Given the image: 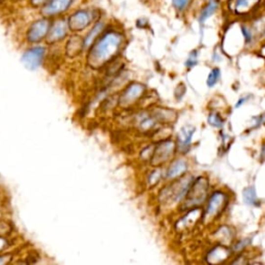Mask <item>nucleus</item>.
Returning a JSON list of instances; mask_svg holds the SVG:
<instances>
[{
  "label": "nucleus",
  "instance_id": "29",
  "mask_svg": "<svg viewBox=\"0 0 265 265\" xmlns=\"http://www.w3.org/2000/svg\"><path fill=\"white\" fill-rule=\"evenodd\" d=\"M50 0H29V4L34 8H42Z\"/></svg>",
  "mask_w": 265,
  "mask_h": 265
},
{
  "label": "nucleus",
  "instance_id": "17",
  "mask_svg": "<svg viewBox=\"0 0 265 265\" xmlns=\"http://www.w3.org/2000/svg\"><path fill=\"white\" fill-rule=\"evenodd\" d=\"M159 122L155 118L152 116V114H139L136 118V124L138 130H140L143 133H147L152 131L155 125Z\"/></svg>",
  "mask_w": 265,
  "mask_h": 265
},
{
  "label": "nucleus",
  "instance_id": "18",
  "mask_svg": "<svg viewBox=\"0 0 265 265\" xmlns=\"http://www.w3.org/2000/svg\"><path fill=\"white\" fill-rule=\"evenodd\" d=\"M152 116L160 123H171L176 120V112L167 108H155L152 111Z\"/></svg>",
  "mask_w": 265,
  "mask_h": 265
},
{
  "label": "nucleus",
  "instance_id": "16",
  "mask_svg": "<svg viewBox=\"0 0 265 265\" xmlns=\"http://www.w3.org/2000/svg\"><path fill=\"white\" fill-rule=\"evenodd\" d=\"M84 50V41L78 35H72L67 43L66 52L69 57H77Z\"/></svg>",
  "mask_w": 265,
  "mask_h": 265
},
{
  "label": "nucleus",
  "instance_id": "3",
  "mask_svg": "<svg viewBox=\"0 0 265 265\" xmlns=\"http://www.w3.org/2000/svg\"><path fill=\"white\" fill-rule=\"evenodd\" d=\"M208 193V180L206 177L201 176L193 181L189 193L185 198V202L182 204L184 209L195 208L202 205L207 198Z\"/></svg>",
  "mask_w": 265,
  "mask_h": 265
},
{
  "label": "nucleus",
  "instance_id": "22",
  "mask_svg": "<svg viewBox=\"0 0 265 265\" xmlns=\"http://www.w3.org/2000/svg\"><path fill=\"white\" fill-rule=\"evenodd\" d=\"M221 78V71L218 70L217 68L216 69H213L212 71H210L209 72V75L206 79V84L208 87H214L217 82L218 80H220Z\"/></svg>",
  "mask_w": 265,
  "mask_h": 265
},
{
  "label": "nucleus",
  "instance_id": "15",
  "mask_svg": "<svg viewBox=\"0 0 265 265\" xmlns=\"http://www.w3.org/2000/svg\"><path fill=\"white\" fill-rule=\"evenodd\" d=\"M230 257V251L225 246L217 245L215 246L213 250H210L206 256V260L208 263L217 264L224 262L226 259Z\"/></svg>",
  "mask_w": 265,
  "mask_h": 265
},
{
  "label": "nucleus",
  "instance_id": "7",
  "mask_svg": "<svg viewBox=\"0 0 265 265\" xmlns=\"http://www.w3.org/2000/svg\"><path fill=\"white\" fill-rule=\"evenodd\" d=\"M177 148L176 143L172 140H163L161 141L153 149L152 157L150 160L151 165L154 167H160L167 163L175 152Z\"/></svg>",
  "mask_w": 265,
  "mask_h": 265
},
{
  "label": "nucleus",
  "instance_id": "33",
  "mask_svg": "<svg viewBox=\"0 0 265 265\" xmlns=\"http://www.w3.org/2000/svg\"><path fill=\"white\" fill-rule=\"evenodd\" d=\"M11 259H12L11 255H2V256H0V265L10 263L11 262Z\"/></svg>",
  "mask_w": 265,
  "mask_h": 265
},
{
  "label": "nucleus",
  "instance_id": "36",
  "mask_svg": "<svg viewBox=\"0 0 265 265\" xmlns=\"http://www.w3.org/2000/svg\"><path fill=\"white\" fill-rule=\"evenodd\" d=\"M263 35H265V30H264V31H263Z\"/></svg>",
  "mask_w": 265,
  "mask_h": 265
},
{
  "label": "nucleus",
  "instance_id": "35",
  "mask_svg": "<svg viewBox=\"0 0 265 265\" xmlns=\"http://www.w3.org/2000/svg\"><path fill=\"white\" fill-rule=\"evenodd\" d=\"M261 158L265 159V144H263L262 149H261Z\"/></svg>",
  "mask_w": 265,
  "mask_h": 265
},
{
  "label": "nucleus",
  "instance_id": "2",
  "mask_svg": "<svg viewBox=\"0 0 265 265\" xmlns=\"http://www.w3.org/2000/svg\"><path fill=\"white\" fill-rule=\"evenodd\" d=\"M193 176L186 175L184 177H179L178 180H176L173 184L167 186L161 192L160 200L162 202H173L177 203L180 201L185 200L187 197L189 190L193 184Z\"/></svg>",
  "mask_w": 265,
  "mask_h": 265
},
{
  "label": "nucleus",
  "instance_id": "4",
  "mask_svg": "<svg viewBox=\"0 0 265 265\" xmlns=\"http://www.w3.org/2000/svg\"><path fill=\"white\" fill-rule=\"evenodd\" d=\"M96 10H89V8H79L72 13L67 18L70 31L77 33L87 29L91 24L96 22Z\"/></svg>",
  "mask_w": 265,
  "mask_h": 265
},
{
  "label": "nucleus",
  "instance_id": "25",
  "mask_svg": "<svg viewBox=\"0 0 265 265\" xmlns=\"http://www.w3.org/2000/svg\"><path fill=\"white\" fill-rule=\"evenodd\" d=\"M251 243V239H244V240H241L240 241H237L234 245H233V252H236V253H240L241 251H243L246 246H249Z\"/></svg>",
  "mask_w": 265,
  "mask_h": 265
},
{
  "label": "nucleus",
  "instance_id": "5",
  "mask_svg": "<svg viewBox=\"0 0 265 265\" xmlns=\"http://www.w3.org/2000/svg\"><path fill=\"white\" fill-rule=\"evenodd\" d=\"M52 21L50 18L42 17L40 19L33 21L26 31V40L30 44H38L47 39Z\"/></svg>",
  "mask_w": 265,
  "mask_h": 265
},
{
  "label": "nucleus",
  "instance_id": "32",
  "mask_svg": "<svg viewBox=\"0 0 265 265\" xmlns=\"http://www.w3.org/2000/svg\"><path fill=\"white\" fill-rule=\"evenodd\" d=\"M253 120H254V125H253V127H254V129H255V127H258V126H260L262 123H263V121H264V117L263 116H257V117H253Z\"/></svg>",
  "mask_w": 265,
  "mask_h": 265
},
{
  "label": "nucleus",
  "instance_id": "11",
  "mask_svg": "<svg viewBox=\"0 0 265 265\" xmlns=\"http://www.w3.org/2000/svg\"><path fill=\"white\" fill-rule=\"evenodd\" d=\"M69 31L70 28L68 24V19L62 17L56 18L55 21L52 22L49 34L46 41H47L48 44L59 43L67 38Z\"/></svg>",
  "mask_w": 265,
  "mask_h": 265
},
{
  "label": "nucleus",
  "instance_id": "26",
  "mask_svg": "<svg viewBox=\"0 0 265 265\" xmlns=\"http://www.w3.org/2000/svg\"><path fill=\"white\" fill-rule=\"evenodd\" d=\"M197 63H198V53L197 51H193L190 54V56L186 62V66L188 69H192L194 68Z\"/></svg>",
  "mask_w": 265,
  "mask_h": 265
},
{
  "label": "nucleus",
  "instance_id": "1",
  "mask_svg": "<svg viewBox=\"0 0 265 265\" xmlns=\"http://www.w3.org/2000/svg\"><path fill=\"white\" fill-rule=\"evenodd\" d=\"M124 43V35L115 29H106L88 49L87 65L100 69L118 55Z\"/></svg>",
  "mask_w": 265,
  "mask_h": 265
},
{
  "label": "nucleus",
  "instance_id": "31",
  "mask_svg": "<svg viewBox=\"0 0 265 265\" xmlns=\"http://www.w3.org/2000/svg\"><path fill=\"white\" fill-rule=\"evenodd\" d=\"M10 246V242L3 236H0V253L6 250Z\"/></svg>",
  "mask_w": 265,
  "mask_h": 265
},
{
  "label": "nucleus",
  "instance_id": "30",
  "mask_svg": "<svg viewBox=\"0 0 265 265\" xmlns=\"http://www.w3.org/2000/svg\"><path fill=\"white\" fill-rule=\"evenodd\" d=\"M241 30H242V34L244 36L245 43H251L252 42V39H253V34H252L251 30L248 29V28H245V27H242Z\"/></svg>",
  "mask_w": 265,
  "mask_h": 265
},
{
  "label": "nucleus",
  "instance_id": "14",
  "mask_svg": "<svg viewBox=\"0 0 265 265\" xmlns=\"http://www.w3.org/2000/svg\"><path fill=\"white\" fill-rule=\"evenodd\" d=\"M188 171V163L187 161L179 159L173 162L169 166L167 172H166V177L168 179H177L185 175V173Z\"/></svg>",
  "mask_w": 265,
  "mask_h": 265
},
{
  "label": "nucleus",
  "instance_id": "27",
  "mask_svg": "<svg viewBox=\"0 0 265 265\" xmlns=\"http://www.w3.org/2000/svg\"><path fill=\"white\" fill-rule=\"evenodd\" d=\"M191 0H172V3L174 7L178 11H184L185 8L188 6L189 2Z\"/></svg>",
  "mask_w": 265,
  "mask_h": 265
},
{
  "label": "nucleus",
  "instance_id": "20",
  "mask_svg": "<svg viewBox=\"0 0 265 265\" xmlns=\"http://www.w3.org/2000/svg\"><path fill=\"white\" fill-rule=\"evenodd\" d=\"M217 7V2L216 1V0L209 1L207 6L204 8L203 12L200 15V22H204L206 19H208V18L216 12Z\"/></svg>",
  "mask_w": 265,
  "mask_h": 265
},
{
  "label": "nucleus",
  "instance_id": "28",
  "mask_svg": "<svg viewBox=\"0 0 265 265\" xmlns=\"http://www.w3.org/2000/svg\"><path fill=\"white\" fill-rule=\"evenodd\" d=\"M153 149L154 147H152V146H148V147L144 148V150L141 152V158L145 160H151Z\"/></svg>",
  "mask_w": 265,
  "mask_h": 265
},
{
  "label": "nucleus",
  "instance_id": "19",
  "mask_svg": "<svg viewBox=\"0 0 265 265\" xmlns=\"http://www.w3.org/2000/svg\"><path fill=\"white\" fill-rule=\"evenodd\" d=\"M242 197L243 201L246 205L250 206H256L259 204V199L257 197V194H256V191L254 187H249L245 188L242 192Z\"/></svg>",
  "mask_w": 265,
  "mask_h": 265
},
{
  "label": "nucleus",
  "instance_id": "24",
  "mask_svg": "<svg viewBox=\"0 0 265 265\" xmlns=\"http://www.w3.org/2000/svg\"><path fill=\"white\" fill-rule=\"evenodd\" d=\"M162 176H163V172H162L161 169H154V170H152L149 173L148 178H147L148 185L150 187H153V186H155L157 184H159V181L161 180Z\"/></svg>",
  "mask_w": 265,
  "mask_h": 265
},
{
  "label": "nucleus",
  "instance_id": "34",
  "mask_svg": "<svg viewBox=\"0 0 265 265\" xmlns=\"http://www.w3.org/2000/svg\"><path fill=\"white\" fill-rule=\"evenodd\" d=\"M248 99H249V96H243V97H241L239 102H237L236 104V108H240V106H242L245 102H248Z\"/></svg>",
  "mask_w": 265,
  "mask_h": 265
},
{
  "label": "nucleus",
  "instance_id": "13",
  "mask_svg": "<svg viewBox=\"0 0 265 265\" xmlns=\"http://www.w3.org/2000/svg\"><path fill=\"white\" fill-rule=\"evenodd\" d=\"M107 29V25L106 22L103 20H96L93 26H91V28L89 29V31L87 32V34L85 35V38L83 39L84 41V49H89L93 44L99 38L100 35L103 34V32Z\"/></svg>",
  "mask_w": 265,
  "mask_h": 265
},
{
  "label": "nucleus",
  "instance_id": "21",
  "mask_svg": "<svg viewBox=\"0 0 265 265\" xmlns=\"http://www.w3.org/2000/svg\"><path fill=\"white\" fill-rule=\"evenodd\" d=\"M217 237L220 241H225V242H229L232 240V231L229 227H221L220 229L217 231Z\"/></svg>",
  "mask_w": 265,
  "mask_h": 265
},
{
  "label": "nucleus",
  "instance_id": "23",
  "mask_svg": "<svg viewBox=\"0 0 265 265\" xmlns=\"http://www.w3.org/2000/svg\"><path fill=\"white\" fill-rule=\"evenodd\" d=\"M207 120H208L209 124L212 126H214V127H216V129H222V127L224 126V123H225L223 118L216 112L210 113L208 115Z\"/></svg>",
  "mask_w": 265,
  "mask_h": 265
},
{
  "label": "nucleus",
  "instance_id": "9",
  "mask_svg": "<svg viewBox=\"0 0 265 265\" xmlns=\"http://www.w3.org/2000/svg\"><path fill=\"white\" fill-rule=\"evenodd\" d=\"M46 56V48L43 46H35V47L27 49L21 57L24 66L29 70H36L41 67Z\"/></svg>",
  "mask_w": 265,
  "mask_h": 265
},
{
  "label": "nucleus",
  "instance_id": "6",
  "mask_svg": "<svg viewBox=\"0 0 265 265\" xmlns=\"http://www.w3.org/2000/svg\"><path fill=\"white\" fill-rule=\"evenodd\" d=\"M228 203V197L226 193L222 191H217L208 199L205 214L203 215L204 222H209L214 220L217 216H220L225 209Z\"/></svg>",
  "mask_w": 265,
  "mask_h": 265
},
{
  "label": "nucleus",
  "instance_id": "12",
  "mask_svg": "<svg viewBox=\"0 0 265 265\" xmlns=\"http://www.w3.org/2000/svg\"><path fill=\"white\" fill-rule=\"evenodd\" d=\"M194 133H195V127L191 125H186L180 130L178 134L176 146H177V149L181 153H186L190 150Z\"/></svg>",
  "mask_w": 265,
  "mask_h": 265
},
{
  "label": "nucleus",
  "instance_id": "10",
  "mask_svg": "<svg viewBox=\"0 0 265 265\" xmlns=\"http://www.w3.org/2000/svg\"><path fill=\"white\" fill-rule=\"evenodd\" d=\"M145 86L141 83L133 82L122 91L120 96V105L122 108H126L135 104L137 100L140 99L145 93Z\"/></svg>",
  "mask_w": 265,
  "mask_h": 265
},
{
  "label": "nucleus",
  "instance_id": "8",
  "mask_svg": "<svg viewBox=\"0 0 265 265\" xmlns=\"http://www.w3.org/2000/svg\"><path fill=\"white\" fill-rule=\"evenodd\" d=\"M75 0H50V1L41 8L42 16L52 18H59L65 15L74 3Z\"/></svg>",
  "mask_w": 265,
  "mask_h": 265
}]
</instances>
